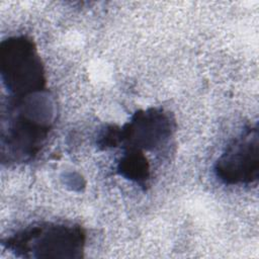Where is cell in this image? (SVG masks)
Returning <instances> with one entry per match:
<instances>
[{"mask_svg":"<svg viewBox=\"0 0 259 259\" xmlns=\"http://www.w3.org/2000/svg\"><path fill=\"white\" fill-rule=\"evenodd\" d=\"M13 97L2 120V160L22 162L32 158L47 138L53 104L42 91Z\"/></svg>","mask_w":259,"mask_h":259,"instance_id":"6da1fadb","label":"cell"},{"mask_svg":"<svg viewBox=\"0 0 259 259\" xmlns=\"http://www.w3.org/2000/svg\"><path fill=\"white\" fill-rule=\"evenodd\" d=\"M85 242L77 226L39 224L6 238L3 245L22 257H80Z\"/></svg>","mask_w":259,"mask_h":259,"instance_id":"7a4b0ae2","label":"cell"},{"mask_svg":"<svg viewBox=\"0 0 259 259\" xmlns=\"http://www.w3.org/2000/svg\"><path fill=\"white\" fill-rule=\"evenodd\" d=\"M1 76L13 96L40 92L45 86V72L31 39L12 36L1 42Z\"/></svg>","mask_w":259,"mask_h":259,"instance_id":"3957f363","label":"cell"},{"mask_svg":"<svg viewBox=\"0 0 259 259\" xmlns=\"http://www.w3.org/2000/svg\"><path fill=\"white\" fill-rule=\"evenodd\" d=\"M215 175L226 184H249L258 177V131L245 130L221 155Z\"/></svg>","mask_w":259,"mask_h":259,"instance_id":"277c9868","label":"cell"},{"mask_svg":"<svg viewBox=\"0 0 259 259\" xmlns=\"http://www.w3.org/2000/svg\"><path fill=\"white\" fill-rule=\"evenodd\" d=\"M172 122L168 114L157 108L136 112L121 128H117L118 145L125 144L132 150H154L171 136Z\"/></svg>","mask_w":259,"mask_h":259,"instance_id":"5b68a950","label":"cell"},{"mask_svg":"<svg viewBox=\"0 0 259 259\" xmlns=\"http://www.w3.org/2000/svg\"><path fill=\"white\" fill-rule=\"evenodd\" d=\"M120 174L139 184H144L150 177V166L141 151L131 150L120 159L118 164Z\"/></svg>","mask_w":259,"mask_h":259,"instance_id":"8992f818","label":"cell"}]
</instances>
